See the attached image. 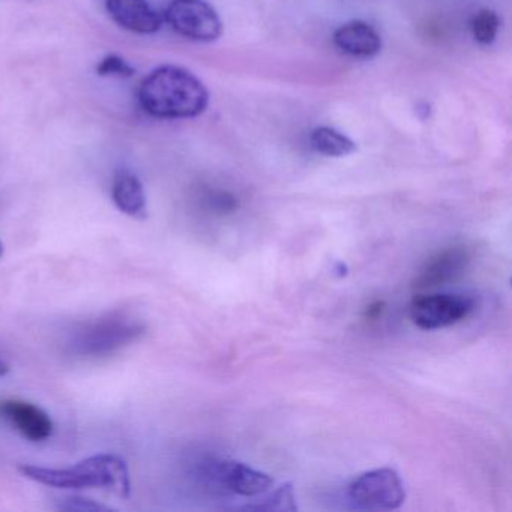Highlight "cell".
<instances>
[{
  "label": "cell",
  "instance_id": "7a4b0ae2",
  "mask_svg": "<svg viewBox=\"0 0 512 512\" xmlns=\"http://www.w3.org/2000/svg\"><path fill=\"white\" fill-rule=\"evenodd\" d=\"M19 470L26 478L47 487L68 490L106 488L122 499H127L131 494L127 461L115 454L92 455L67 469L20 464Z\"/></svg>",
  "mask_w": 512,
  "mask_h": 512
},
{
  "label": "cell",
  "instance_id": "4fadbf2b",
  "mask_svg": "<svg viewBox=\"0 0 512 512\" xmlns=\"http://www.w3.org/2000/svg\"><path fill=\"white\" fill-rule=\"evenodd\" d=\"M311 148L331 158L347 157L358 149L356 143L341 131L331 127H317L311 131Z\"/></svg>",
  "mask_w": 512,
  "mask_h": 512
},
{
  "label": "cell",
  "instance_id": "2e32d148",
  "mask_svg": "<svg viewBox=\"0 0 512 512\" xmlns=\"http://www.w3.org/2000/svg\"><path fill=\"white\" fill-rule=\"evenodd\" d=\"M97 74L101 77H116V79H131L136 74L134 67H131L124 58L118 55H109L101 59L97 65Z\"/></svg>",
  "mask_w": 512,
  "mask_h": 512
},
{
  "label": "cell",
  "instance_id": "5bb4252c",
  "mask_svg": "<svg viewBox=\"0 0 512 512\" xmlns=\"http://www.w3.org/2000/svg\"><path fill=\"white\" fill-rule=\"evenodd\" d=\"M247 511H268V512H295L298 511L296 505L295 491L292 484L281 485L280 488L269 494L262 503L244 506Z\"/></svg>",
  "mask_w": 512,
  "mask_h": 512
},
{
  "label": "cell",
  "instance_id": "9a60e30c",
  "mask_svg": "<svg viewBox=\"0 0 512 512\" xmlns=\"http://www.w3.org/2000/svg\"><path fill=\"white\" fill-rule=\"evenodd\" d=\"M499 28V16L493 10H481L472 22L473 38L482 46H488L496 40Z\"/></svg>",
  "mask_w": 512,
  "mask_h": 512
},
{
  "label": "cell",
  "instance_id": "52a82bcc",
  "mask_svg": "<svg viewBox=\"0 0 512 512\" xmlns=\"http://www.w3.org/2000/svg\"><path fill=\"white\" fill-rule=\"evenodd\" d=\"M142 326L122 319H109L83 329L74 341V349L80 355H101L136 340L142 334Z\"/></svg>",
  "mask_w": 512,
  "mask_h": 512
},
{
  "label": "cell",
  "instance_id": "277c9868",
  "mask_svg": "<svg viewBox=\"0 0 512 512\" xmlns=\"http://www.w3.org/2000/svg\"><path fill=\"white\" fill-rule=\"evenodd\" d=\"M475 310V301L463 293H428L413 299L409 317L422 331H439L457 325Z\"/></svg>",
  "mask_w": 512,
  "mask_h": 512
},
{
  "label": "cell",
  "instance_id": "8fae6325",
  "mask_svg": "<svg viewBox=\"0 0 512 512\" xmlns=\"http://www.w3.org/2000/svg\"><path fill=\"white\" fill-rule=\"evenodd\" d=\"M334 43L341 52L355 58H373L382 50V38L376 29L361 20H353L334 32Z\"/></svg>",
  "mask_w": 512,
  "mask_h": 512
},
{
  "label": "cell",
  "instance_id": "8992f818",
  "mask_svg": "<svg viewBox=\"0 0 512 512\" xmlns=\"http://www.w3.org/2000/svg\"><path fill=\"white\" fill-rule=\"evenodd\" d=\"M202 481L244 497L262 496L274 485V479L262 470L241 461H208L199 467Z\"/></svg>",
  "mask_w": 512,
  "mask_h": 512
},
{
  "label": "cell",
  "instance_id": "30bf717a",
  "mask_svg": "<svg viewBox=\"0 0 512 512\" xmlns=\"http://www.w3.org/2000/svg\"><path fill=\"white\" fill-rule=\"evenodd\" d=\"M470 256L466 247H451L431 257L419 271L413 287L416 290L434 289L454 281L466 271Z\"/></svg>",
  "mask_w": 512,
  "mask_h": 512
},
{
  "label": "cell",
  "instance_id": "7c38bea8",
  "mask_svg": "<svg viewBox=\"0 0 512 512\" xmlns=\"http://www.w3.org/2000/svg\"><path fill=\"white\" fill-rule=\"evenodd\" d=\"M112 199L122 214L133 218H145L146 193L142 181L130 170H119L113 178Z\"/></svg>",
  "mask_w": 512,
  "mask_h": 512
},
{
  "label": "cell",
  "instance_id": "9c48e42d",
  "mask_svg": "<svg viewBox=\"0 0 512 512\" xmlns=\"http://www.w3.org/2000/svg\"><path fill=\"white\" fill-rule=\"evenodd\" d=\"M107 13L116 25L139 35H154L163 28L164 19L148 0H104Z\"/></svg>",
  "mask_w": 512,
  "mask_h": 512
},
{
  "label": "cell",
  "instance_id": "6da1fadb",
  "mask_svg": "<svg viewBox=\"0 0 512 512\" xmlns=\"http://www.w3.org/2000/svg\"><path fill=\"white\" fill-rule=\"evenodd\" d=\"M139 101L142 109L154 118L191 119L208 109L209 92L191 71L163 65L140 83Z\"/></svg>",
  "mask_w": 512,
  "mask_h": 512
},
{
  "label": "cell",
  "instance_id": "5b68a950",
  "mask_svg": "<svg viewBox=\"0 0 512 512\" xmlns=\"http://www.w3.org/2000/svg\"><path fill=\"white\" fill-rule=\"evenodd\" d=\"M163 19L176 34L197 43H214L223 35V22L206 0H172Z\"/></svg>",
  "mask_w": 512,
  "mask_h": 512
},
{
  "label": "cell",
  "instance_id": "d6986e66",
  "mask_svg": "<svg viewBox=\"0 0 512 512\" xmlns=\"http://www.w3.org/2000/svg\"><path fill=\"white\" fill-rule=\"evenodd\" d=\"M2 257H4V244L0 242V259H2Z\"/></svg>",
  "mask_w": 512,
  "mask_h": 512
},
{
  "label": "cell",
  "instance_id": "e0dca14e",
  "mask_svg": "<svg viewBox=\"0 0 512 512\" xmlns=\"http://www.w3.org/2000/svg\"><path fill=\"white\" fill-rule=\"evenodd\" d=\"M61 511L68 512H109L113 511L112 506L103 505L86 497H68L58 506Z\"/></svg>",
  "mask_w": 512,
  "mask_h": 512
},
{
  "label": "cell",
  "instance_id": "ba28073f",
  "mask_svg": "<svg viewBox=\"0 0 512 512\" xmlns=\"http://www.w3.org/2000/svg\"><path fill=\"white\" fill-rule=\"evenodd\" d=\"M0 418L10 422L29 442H46L52 437L55 425L46 410L22 400L0 401Z\"/></svg>",
  "mask_w": 512,
  "mask_h": 512
},
{
  "label": "cell",
  "instance_id": "ac0fdd59",
  "mask_svg": "<svg viewBox=\"0 0 512 512\" xmlns=\"http://www.w3.org/2000/svg\"><path fill=\"white\" fill-rule=\"evenodd\" d=\"M8 373H10V365L0 358V377H5Z\"/></svg>",
  "mask_w": 512,
  "mask_h": 512
},
{
  "label": "cell",
  "instance_id": "3957f363",
  "mask_svg": "<svg viewBox=\"0 0 512 512\" xmlns=\"http://www.w3.org/2000/svg\"><path fill=\"white\" fill-rule=\"evenodd\" d=\"M347 494L350 502L364 511H395L406 500L400 475L388 467L362 473L350 482Z\"/></svg>",
  "mask_w": 512,
  "mask_h": 512
}]
</instances>
